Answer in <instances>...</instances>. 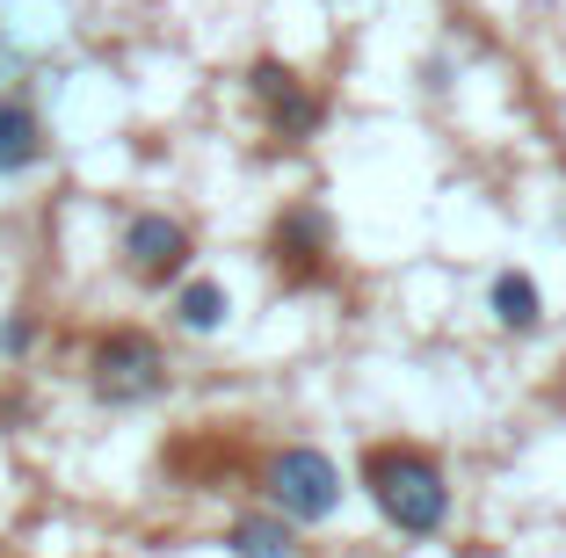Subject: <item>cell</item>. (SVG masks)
Segmentation results:
<instances>
[{"label": "cell", "instance_id": "3", "mask_svg": "<svg viewBox=\"0 0 566 558\" xmlns=\"http://www.w3.org/2000/svg\"><path fill=\"white\" fill-rule=\"evenodd\" d=\"M262 501H269V515H283L291 529H319V523L342 515L349 486H342V464H334L327 450L283 443L276 457L262 464Z\"/></svg>", "mask_w": 566, "mask_h": 558}, {"label": "cell", "instance_id": "4", "mask_svg": "<svg viewBox=\"0 0 566 558\" xmlns=\"http://www.w3.org/2000/svg\"><path fill=\"white\" fill-rule=\"evenodd\" d=\"M117 254H124V269H132V283H146V291H182L189 262H197V232H189L182 218H167V211H132Z\"/></svg>", "mask_w": 566, "mask_h": 558}, {"label": "cell", "instance_id": "7", "mask_svg": "<svg viewBox=\"0 0 566 558\" xmlns=\"http://www.w3.org/2000/svg\"><path fill=\"white\" fill-rule=\"evenodd\" d=\"M44 160V116L30 95H0V181L30 175Z\"/></svg>", "mask_w": 566, "mask_h": 558}, {"label": "cell", "instance_id": "2", "mask_svg": "<svg viewBox=\"0 0 566 558\" xmlns=\"http://www.w3.org/2000/svg\"><path fill=\"white\" fill-rule=\"evenodd\" d=\"M167 385H175L167 348L153 341L146 327H109V334H95V348H87V392H95V407L132 413V407H153Z\"/></svg>", "mask_w": 566, "mask_h": 558}, {"label": "cell", "instance_id": "9", "mask_svg": "<svg viewBox=\"0 0 566 558\" xmlns=\"http://www.w3.org/2000/svg\"><path fill=\"white\" fill-rule=\"evenodd\" d=\"M226 551L233 558H298V529L283 523V515L254 508V515H233V523H226Z\"/></svg>", "mask_w": 566, "mask_h": 558}, {"label": "cell", "instance_id": "11", "mask_svg": "<svg viewBox=\"0 0 566 558\" xmlns=\"http://www.w3.org/2000/svg\"><path fill=\"white\" fill-rule=\"evenodd\" d=\"M30 348H36V313H8V319H0V356L22 362Z\"/></svg>", "mask_w": 566, "mask_h": 558}, {"label": "cell", "instance_id": "6", "mask_svg": "<svg viewBox=\"0 0 566 558\" xmlns=\"http://www.w3.org/2000/svg\"><path fill=\"white\" fill-rule=\"evenodd\" d=\"M486 313H494V327H501V334L531 341V334L545 327V291H537L531 269H501V276L486 283Z\"/></svg>", "mask_w": 566, "mask_h": 558}, {"label": "cell", "instance_id": "5", "mask_svg": "<svg viewBox=\"0 0 566 558\" xmlns=\"http://www.w3.org/2000/svg\"><path fill=\"white\" fill-rule=\"evenodd\" d=\"M327 254H334V218H327V203H313V197H298V203H283L276 211V225H269V269H276L283 283H319L327 276Z\"/></svg>", "mask_w": 566, "mask_h": 558}, {"label": "cell", "instance_id": "10", "mask_svg": "<svg viewBox=\"0 0 566 558\" xmlns=\"http://www.w3.org/2000/svg\"><path fill=\"white\" fill-rule=\"evenodd\" d=\"M262 109H269V131H276L283 146H305V138H319V124H327V102H319L305 81H298V87H283V95L262 102Z\"/></svg>", "mask_w": 566, "mask_h": 558}, {"label": "cell", "instance_id": "1", "mask_svg": "<svg viewBox=\"0 0 566 558\" xmlns=\"http://www.w3.org/2000/svg\"><path fill=\"white\" fill-rule=\"evenodd\" d=\"M356 486L370 493V508L385 515V529L400 544H429L450 523V472L436 450L421 443H370L356 464Z\"/></svg>", "mask_w": 566, "mask_h": 558}, {"label": "cell", "instance_id": "8", "mask_svg": "<svg viewBox=\"0 0 566 558\" xmlns=\"http://www.w3.org/2000/svg\"><path fill=\"white\" fill-rule=\"evenodd\" d=\"M167 319H175L182 334H218L226 319H233V291H226V283H211V276H189L182 291L167 297Z\"/></svg>", "mask_w": 566, "mask_h": 558}]
</instances>
